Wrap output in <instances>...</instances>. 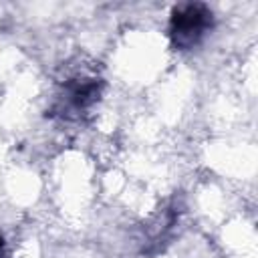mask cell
<instances>
[{
    "label": "cell",
    "instance_id": "obj_1",
    "mask_svg": "<svg viewBox=\"0 0 258 258\" xmlns=\"http://www.w3.org/2000/svg\"><path fill=\"white\" fill-rule=\"evenodd\" d=\"M101 79L93 73H73L60 81L52 111L62 119H79L87 113L101 95Z\"/></svg>",
    "mask_w": 258,
    "mask_h": 258
},
{
    "label": "cell",
    "instance_id": "obj_2",
    "mask_svg": "<svg viewBox=\"0 0 258 258\" xmlns=\"http://www.w3.org/2000/svg\"><path fill=\"white\" fill-rule=\"evenodd\" d=\"M212 28V10L206 4H181L171 12L169 36L175 48H194Z\"/></svg>",
    "mask_w": 258,
    "mask_h": 258
},
{
    "label": "cell",
    "instance_id": "obj_3",
    "mask_svg": "<svg viewBox=\"0 0 258 258\" xmlns=\"http://www.w3.org/2000/svg\"><path fill=\"white\" fill-rule=\"evenodd\" d=\"M2 248H4V240L0 238V252H2Z\"/></svg>",
    "mask_w": 258,
    "mask_h": 258
}]
</instances>
